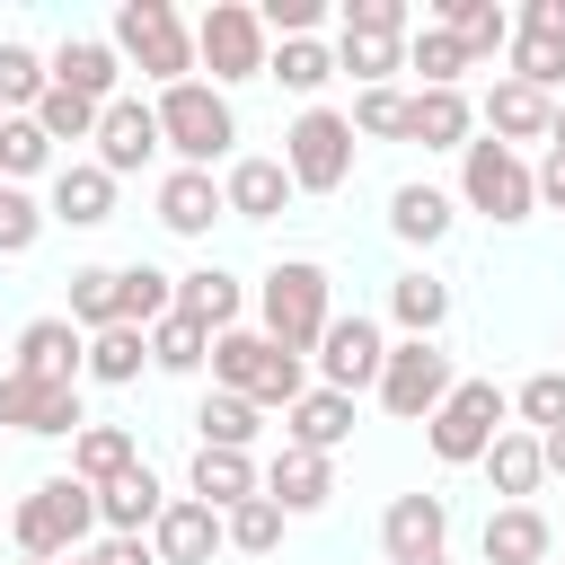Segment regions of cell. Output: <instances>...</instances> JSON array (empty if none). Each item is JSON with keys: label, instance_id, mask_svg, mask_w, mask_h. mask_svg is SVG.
<instances>
[{"label": "cell", "instance_id": "cell-1", "mask_svg": "<svg viewBox=\"0 0 565 565\" xmlns=\"http://www.w3.org/2000/svg\"><path fill=\"white\" fill-rule=\"evenodd\" d=\"M212 380H221L230 397H247L256 415H265V406H291V397H309L300 353H282L265 327H230V335H212Z\"/></svg>", "mask_w": 565, "mask_h": 565}, {"label": "cell", "instance_id": "cell-2", "mask_svg": "<svg viewBox=\"0 0 565 565\" xmlns=\"http://www.w3.org/2000/svg\"><path fill=\"white\" fill-rule=\"evenodd\" d=\"M106 44H115V62H132V71H141V79H159V88L194 79V26H185L168 0H124Z\"/></svg>", "mask_w": 565, "mask_h": 565}, {"label": "cell", "instance_id": "cell-3", "mask_svg": "<svg viewBox=\"0 0 565 565\" xmlns=\"http://www.w3.org/2000/svg\"><path fill=\"white\" fill-rule=\"evenodd\" d=\"M159 150H177L185 168H212V159H230V141H238V115H230V97L212 88V79H177V88H159Z\"/></svg>", "mask_w": 565, "mask_h": 565}, {"label": "cell", "instance_id": "cell-4", "mask_svg": "<svg viewBox=\"0 0 565 565\" xmlns=\"http://www.w3.org/2000/svg\"><path fill=\"white\" fill-rule=\"evenodd\" d=\"M256 309H265V335L282 344V353H318V335H327V265H309V256H282L265 282H256Z\"/></svg>", "mask_w": 565, "mask_h": 565}, {"label": "cell", "instance_id": "cell-5", "mask_svg": "<svg viewBox=\"0 0 565 565\" xmlns=\"http://www.w3.org/2000/svg\"><path fill=\"white\" fill-rule=\"evenodd\" d=\"M503 415H512V397H503L494 380H459V388L424 415V441H433V459H441V468H477V459L494 450Z\"/></svg>", "mask_w": 565, "mask_h": 565}, {"label": "cell", "instance_id": "cell-6", "mask_svg": "<svg viewBox=\"0 0 565 565\" xmlns=\"http://www.w3.org/2000/svg\"><path fill=\"white\" fill-rule=\"evenodd\" d=\"M88 530H97V494H88L79 477H44V486L18 503V521H9L18 556H79Z\"/></svg>", "mask_w": 565, "mask_h": 565}, {"label": "cell", "instance_id": "cell-7", "mask_svg": "<svg viewBox=\"0 0 565 565\" xmlns=\"http://www.w3.org/2000/svg\"><path fill=\"white\" fill-rule=\"evenodd\" d=\"M282 177L291 194H335L353 177V124L335 106H300V124L282 132Z\"/></svg>", "mask_w": 565, "mask_h": 565}, {"label": "cell", "instance_id": "cell-8", "mask_svg": "<svg viewBox=\"0 0 565 565\" xmlns=\"http://www.w3.org/2000/svg\"><path fill=\"white\" fill-rule=\"evenodd\" d=\"M265 26H256V9L247 0H212L203 18H194V62L212 71V88H238V79H265Z\"/></svg>", "mask_w": 565, "mask_h": 565}, {"label": "cell", "instance_id": "cell-9", "mask_svg": "<svg viewBox=\"0 0 565 565\" xmlns=\"http://www.w3.org/2000/svg\"><path fill=\"white\" fill-rule=\"evenodd\" d=\"M459 203L486 212V221H530V212H539L530 159L503 150V141H468V150H459Z\"/></svg>", "mask_w": 565, "mask_h": 565}, {"label": "cell", "instance_id": "cell-10", "mask_svg": "<svg viewBox=\"0 0 565 565\" xmlns=\"http://www.w3.org/2000/svg\"><path fill=\"white\" fill-rule=\"evenodd\" d=\"M450 388H459V371H450V353H441L433 335L388 344V362H380V406H388L397 424H424V415H433Z\"/></svg>", "mask_w": 565, "mask_h": 565}, {"label": "cell", "instance_id": "cell-11", "mask_svg": "<svg viewBox=\"0 0 565 565\" xmlns=\"http://www.w3.org/2000/svg\"><path fill=\"white\" fill-rule=\"evenodd\" d=\"M0 424L9 433H35V441H62L79 433V380H26V371H0Z\"/></svg>", "mask_w": 565, "mask_h": 565}, {"label": "cell", "instance_id": "cell-12", "mask_svg": "<svg viewBox=\"0 0 565 565\" xmlns=\"http://www.w3.org/2000/svg\"><path fill=\"white\" fill-rule=\"evenodd\" d=\"M380 362H388V344H380V327H371L362 309H353V318H327V335H318V371H327L335 397L380 388Z\"/></svg>", "mask_w": 565, "mask_h": 565}, {"label": "cell", "instance_id": "cell-13", "mask_svg": "<svg viewBox=\"0 0 565 565\" xmlns=\"http://www.w3.org/2000/svg\"><path fill=\"white\" fill-rule=\"evenodd\" d=\"M380 547H388V565H433L450 547V503L441 494H397L380 512Z\"/></svg>", "mask_w": 565, "mask_h": 565}, {"label": "cell", "instance_id": "cell-14", "mask_svg": "<svg viewBox=\"0 0 565 565\" xmlns=\"http://www.w3.org/2000/svg\"><path fill=\"white\" fill-rule=\"evenodd\" d=\"M44 79H53V88H71V97H88V106H115L124 62H115V44H106V35H62V44L44 53Z\"/></svg>", "mask_w": 565, "mask_h": 565}, {"label": "cell", "instance_id": "cell-15", "mask_svg": "<svg viewBox=\"0 0 565 565\" xmlns=\"http://www.w3.org/2000/svg\"><path fill=\"white\" fill-rule=\"evenodd\" d=\"M150 150H159V115H150L141 97L97 106V168H106V177H132Z\"/></svg>", "mask_w": 565, "mask_h": 565}, {"label": "cell", "instance_id": "cell-16", "mask_svg": "<svg viewBox=\"0 0 565 565\" xmlns=\"http://www.w3.org/2000/svg\"><path fill=\"white\" fill-rule=\"evenodd\" d=\"M44 221L106 230V221H115V177H106L97 159H62V168H53V203H44Z\"/></svg>", "mask_w": 565, "mask_h": 565}, {"label": "cell", "instance_id": "cell-17", "mask_svg": "<svg viewBox=\"0 0 565 565\" xmlns=\"http://www.w3.org/2000/svg\"><path fill=\"white\" fill-rule=\"evenodd\" d=\"M212 547H221V512L194 503V494H177V503L150 521V556H159V565H212Z\"/></svg>", "mask_w": 565, "mask_h": 565}, {"label": "cell", "instance_id": "cell-18", "mask_svg": "<svg viewBox=\"0 0 565 565\" xmlns=\"http://www.w3.org/2000/svg\"><path fill=\"white\" fill-rule=\"evenodd\" d=\"M477 547H486V565H547L556 556V530H547L539 503H494Z\"/></svg>", "mask_w": 565, "mask_h": 565}, {"label": "cell", "instance_id": "cell-19", "mask_svg": "<svg viewBox=\"0 0 565 565\" xmlns=\"http://www.w3.org/2000/svg\"><path fill=\"white\" fill-rule=\"evenodd\" d=\"M79 362H88V335L71 318H26L18 327V362L9 371H26V380H79Z\"/></svg>", "mask_w": 565, "mask_h": 565}, {"label": "cell", "instance_id": "cell-20", "mask_svg": "<svg viewBox=\"0 0 565 565\" xmlns=\"http://www.w3.org/2000/svg\"><path fill=\"white\" fill-rule=\"evenodd\" d=\"M433 26L468 53V62H494V53H512V9L503 0H441L433 9Z\"/></svg>", "mask_w": 565, "mask_h": 565}, {"label": "cell", "instance_id": "cell-21", "mask_svg": "<svg viewBox=\"0 0 565 565\" xmlns=\"http://www.w3.org/2000/svg\"><path fill=\"white\" fill-rule=\"evenodd\" d=\"M282 441H291V450H318V459L344 450V441H353V397H335V388L291 397V406H282Z\"/></svg>", "mask_w": 565, "mask_h": 565}, {"label": "cell", "instance_id": "cell-22", "mask_svg": "<svg viewBox=\"0 0 565 565\" xmlns=\"http://www.w3.org/2000/svg\"><path fill=\"white\" fill-rule=\"evenodd\" d=\"M335 494V468L318 459V450H274V468H265V503H282V521H300V512H318Z\"/></svg>", "mask_w": 565, "mask_h": 565}, {"label": "cell", "instance_id": "cell-23", "mask_svg": "<svg viewBox=\"0 0 565 565\" xmlns=\"http://www.w3.org/2000/svg\"><path fill=\"white\" fill-rule=\"evenodd\" d=\"M547 115H556V97H539V88H521V79H494V88H486V141H503V150L547 141Z\"/></svg>", "mask_w": 565, "mask_h": 565}, {"label": "cell", "instance_id": "cell-24", "mask_svg": "<svg viewBox=\"0 0 565 565\" xmlns=\"http://www.w3.org/2000/svg\"><path fill=\"white\" fill-rule=\"evenodd\" d=\"M468 132H477V106H468L459 88H415V97H406V141H424V150H468Z\"/></svg>", "mask_w": 565, "mask_h": 565}, {"label": "cell", "instance_id": "cell-25", "mask_svg": "<svg viewBox=\"0 0 565 565\" xmlns=\"http://www.w3.org/2000/svg\"><path fill=\"white\" fill-rule=\"evenodd\" d=\"M282 203H291L282 159H230V177H221V212L230 221H274Z\"/></svg>", "mask_w": 565, "mask_h": 565}, {"label": "cell", "instance_id": "cell-26", "mask_svg": "<svg viewBox=\"0 0 565 565\" xmlns=\"http://www.w3.org/2000/svg\"><path fill=\"white\" fill-rule=\"evenodd\" d=\"M159 512H168V494H159L150 459H141V468H124L115 486H97V521H106V539H141Z\"/></svg>", "mask_w": 565, "mask_h": 565}, {"label": "cell", "instance_id": "cell-27", "mask_svg": "<svg viewBox=\"0 0 565 565\" xmlns=\"http://www.w3.org/2000/svg\"><path fill=\"white\" fill-rule=\"evenodd\" d=\"M177 309H185L203 335H230V327H238V309H247V291H238V274L194 265V274H177Z\"/></svg>", "mask_w": 565, "mask_h": 565}, {"label": "cell", "instance_id": "cell-28", "mask_svg": "<svg viewBox=\"0 0 565 565\" xmlns=\"http://www.w3.org/2000/svg\"><path fill=\"white\" fill-rule=\"evenodd\" d=\"M159 221H168L177 238H212V221H221V185H212V168H177V177L159 185Z\"/></svg>", "mask_w": 565, "mask_h": 565}, {"label": "cell", "instance_id": "cell-29", "mask_svg": "<svg viewBox=\"0 0 565 565\" xmlns=\"http://www.w3.org/2000/svg\"><path fill=\"white\" fill-rule=\"evenodd\" d=\"M124 468H141V450H132V433L124 424H79L71 433V477L97 494V486H115Z\"/></svg>", "mask_w": 565, "mask_h": 565}, {"label": "cell", "instance_id": "cell-30", "mask_svg": "<svg viewBox=\"0 0 565 565\" xmlns=\"http://www.w3.org/2000/svg\"><path fill=\"white\" fill-rule=\"evenodd\" d=\"M477 468H486V486H494L503 503H530V494H539V477H547V459H539V433H512V424L494 433V450H486Z\"/></svg>", "mask_w": 565, "mask_h": 565}, {"label": "cell", "instance_id": "cell-31", "mask_svg": "<svg viewBox=\"0 0 565 565\" xmlns=\"http://www.w3.org/2000/svg\"><path fill=\"white\" fill-rule=\"evenodd\" d=\"M247 494H265V468H256L247 450H194V503L238 512Z\"/></svg>", "mask_w": 565, "mask_h": 565}, {"label": "cell", "instance_id": "cell-32", "mask_svg": "<svg viewBox=\"0 0 565 565\" xmlns=\"http://www.w3.org/2000/svg\"><path fill=\"white\" fill-rule=\"evenodd\" d=\"M141 362H150V335H141V327H97V335H88L79 380H97V388H132V380H141Z\"/></svg>", "mask_w": 565, "mask_h": 565}, {"label": "cell", "instance_id": "cell-33", "mask_svg": "<svg viewBox=\"0 0 565 565\" xmlns=\"http://www.w3.org/2000/svg\"><path fill=\"white\" fill-rule=\"evenodd\" d=\"M450 212H459V203H450L441 185H397V194H388V230H397L406 247H433V238H450Z\"/></svg>", "mask_w": 565, "mask_h": 565}, {"label": "cell", "instance_id": "cell-34", "mask_svg": "<svg viewBox=\"0 0 565 565\" xmlns=\"http://www.w3.org/2000/svg\"><path fill=\"white\" fill-rule=\"evenodd\" d=\"M388 309H397V327H406V335H441V327H450V282L415 265V274H397V282H388Z\"/></svg>", "mask_w": 565, "mask_h": 565}, {"label": "cell", "instance_id": "cell-35", "mask_svg": "<svg viewBox=\"0 0 565 565\" xmlns=\"http://www.w3.org/2000/svg\"><path fill=\"white\" fill-rule=\"evenodd\" d=\"M265 79H282L291 97H318V88L335 79V53H327L318 35H291V44H274V53H265Z\"/></svg>", "mask_w": 565, "mask_h": 565}, {"label": "cell", "instance_id": "cell-36", "mask_svg": "<svg viewBox=\"0 0 565 565\" xmlns=\"http://www.w3.org/2000/svg\"><path fill=\"white\" fill-rule=\"evenodd\" d=\"M79 335H97V327H124V291H115V265H79L71 274V309H62Z\"/></svg>", "mask_w": 565, "mask_h": 565}, {"label": "cell", "instance_id": "cell-37", "mask_svg": "<svg viewBox=\"0 0 565 565\" xmlns=\"http://www.w3.org/2000/svg\"><path fill=\"white\" fill-rule=\"evenodd\" d=\"M115 291H124V327H159L177 309V274L159 265H115Z\"/></svg>", "mask_w": 565, "mask_h": 565}, {"label": "cell", "instance_id": "cell-38", "mask_svg": "<svg viewBox=\"0 0 565 565\" xmlns=\"http://www.w3.org/2000/svg\"><path fill=\"white\" fill-rule=\"evenodd\" d=\"M194 433H203V450H247L265 424H256V406L247 397H230V388H212L203 406H194Z\"/></svg>", "mask_w": 565, "mask_h": 565}, {"label": "cell", "instance_id": "cell-39", "mask_svg": "<svg viewBox=\"0 0 565 565\" xmlns=\"http://www.w3.org/2000/svg\"><path fill=\"white\" fill-rule=\"evenodd\" d=\"M141 335H150V362H159V371H203V362H212V335H203L185 309H168V318L141 327Z\"/></svg>", "mask_w": 565, "mask_h": 565}, {"label": "cell", "instance_id": "cell-40", "mask_svg": "<svg viewBox=\"0 0 565 565\" xmlns=\"http://www.w3.org/2000/svg\"><path fill=\"white\" fill-rule=\"evenodd\" d=\"M221 547H238V556H274V547H282V503L247 494L238 512H221Z\"/></svg>", "mask_w": 565, "mask_h": 565}, {"label": "cell", "instance_id": "cell-41", "mask_svg": "<svg viewBox=\"0 0 565 565\" xmlns=\"http://www.w3.org/2000/svg\"><path fill=\"white\" fill-rule=\"evenodd\" d=\"M512 79L539 88V97H556V88H565V35H530V26H512Z\"/></svg>", "mask_w": 565, "mask_h": 565}, {"label": "cell", "instance_id": "cell-42", "mask_svg": "<svg viewBox=\"0 0 565 565\" xmlns=\"http://www.w3.org/2000/svg\"><path fill=\"white\" fill-rule=\"evenodd\" d=\"M335 71H353L362 88H388V71H406V35H344Z\"/></svg>", "mask_w": 565, "mask_h": 565}, {"label": "cell", "instance_id": "cell-43", "mask_svg": "<svg viewBox=\"0 0 565 565\" xmlns=\"http://www.w3.org/2000/svg\"><path fill=\"white\" fill-rule=\"evenodd\" d=\"M44 88H53L44 79V53L35 44H0V115H35Z\"/></svg>", "mask_w": 565, "mask_h": 565}, {"label": "cell", "instance_id": "cell-44", "mask_svg": "<svg viewBox=\"0 0 565 565\" xmlns=\"http://www.w3.org/2000/svg\"><path fill=\"white\" fill-rule=\"evenodd\" d=\"M406 71L424 79V88H459V71H468V53L441 35V26H415L406 35Z\"/></svg>", "mask_w": 565, "mask_h": 565}, {"label": "cell", "instance_id": "cell-45", "mask_svg": "<svg viewBox=\"0 0 565 565\" xmlns=\"http://www.w3.org/2000/svg\"><path fill=\"white\" fill-rule=\"evenodd\" d=\"M35 168H53V141L35 132V115H0V185H18Z\"/></svg>", "mask_w": 565, "mask_h": 565}, {"label": "cell", "instance_id": "cell-46", "mask_svg": "<svg viewBox=\"0 0 565 565\" xmlns=\"http://www.w3.org/2000/svg\"><path fill=\"white\" fill-rule=\"evenodd\" d=\"M35 132H44V141H97V106L71 97V88H44V97H35Z\"/></svg>", "mask_w": 565, "mask_h": 565}, {"label": "cell", "instance_id": "cell-47", "mask_svg": "<svg viewBox=\"0 0 565 565\" xmlns=\"http://www.w3.org/2000/svg\"><path fill=\"white\" fill-rule=\"evenodd\" d=\"M344 124H353V132H371V141H406V88H362Z\"/></svg>", "mask_w": 565, "mask_h": 565}, {"label": "cell", "instance_id": "cell-48", "mask_svg": "<svg viewBox=\"0 0 565 565\" xmlns=\"http://www.w3.org/2000/svg\"><path fill=\"white\" fill-rule=\"evenodd\" d=\"M512 415H521V433H556V424H565V371H539V380H521Z\"/></svg>", "mask_w": 565, "mask_h": 565}, {"label": "cell", "instance_id": "cell-49", "mask_svg": "<svg viewBox=\"0 0 565 565\" xmlns=\"http://www.w3.org/2000/svg\"><path fill=\"white\" fill-rule=\"evenodd\" d=\"M44 238V203L26 185H0V256H26Z\"/></svg>", "mask_w": 565, "mask_h": 565}, {"label": "cell", "instance_id": "cell-50", "mask_svg": "<svg viewBox=\"0 0 565 565\" xmlns=\"http://www.w3.org/2000/svg\"><path fill=\"white\" fill-rule=\"evenodd\" d=\"M344 35H415L406 0H344Z\"/></svg>", "mask_w": 565, "mask_h": 565}, {"label": "cell", "instance_id": "cell-51", "mask_svg": "<svg viewBox=\"0 0 565 565\" xmlns=\"http://www.w3.org/2000/svg\"><path fill=\"white\" fill-rule=\"evenodd\" d=\"M530 194H539V203H556V212H565V141H547V159H539V168H530Z\"/></svg>", "mask_w": 565, "mask_h": 565}, {"label": "cell", "instance_id": "cell-52", "mask_svg": "<svg viewBox=\"0 0 565 565\" xmlns=\"http://www.w3.org/2000/svg\"><path fill=\"white\" fill-rule=\"evenodd\" d=\"M512 26H530V35H565V0H521Z\"/></svg>", "mask_w": 565, "mask_h": 565}, {"label": "cell", "instance_id": "cell-53", "mask_svg": "<svg viewBox=\"0 0 565 565\" xmlns=\"http://www.w3.org/2000/svg\"><path fill=\"white\" fill-rule=\"evenodd\" d=\"M88 565H159V556H150V539H106V547H88Z\"/></svg>", "mask_w": 565, "mask_h": 565}, {"label": "cell", "instance_id": "cell-54", "mask_svg": "<svg viewBox=\"0 0 565 565\" xmlns=\"http://www.w3.org/2000/svg\"><path fill=\"white\" fill-rule=\"evenodd\" d=\"M539 459H547V477H565V424H556V433H539Z\"/></svg>", "mask_w": 565, "mask_h": 565}, {"label": "cell", "instance_id": "cell-55", "mask_svg": "<svg viewBox=\"0 0 565 565\" xmlns=\"http://www.w3.org/2000/svg\"><path fill=\"white\" fill-rule=\"evenodd\" d=\"M547 141H565V97H556V115H547Z\"/></svg>", "mask_w": 565, "mask_h": 565}, {"label": "cell", "instance_id": "cell-56", "mask_svg": "<svg viewBox=\"0 0 565 565\" xmlns=\"http://www.w3.org/2000/svg\"><path fill=\"white\" fill-rule=\"evenodd\" d=\"M18 565H62V556H18Z\"/></svg>", "mask_w": 565, "mask_h": 565}, {"label": "cell", "instance_id": "cell-57", "mask_svg": "<svg viewBox=\"0 0 565 565\" xmlns=\"http://www.w3.org/2000/svg\"><path fill=\"white\" fill-rule=\"evenodd\" d=\"M62 565H88V556H62Z\"/></svg>", "mask_w": 565, "mask_h": 565}, {"label": "cell", "instance_id": "cell-58", "mask_svg": "<svg viewBox=\"0 0 565 565\" xmlns=\"http://www.w3.org/2000/svg\"><path fill=\"white\" fill-rule=\"evenodd\" d=\"M433 565H450V556H433Z\"/></svg>", "mask_w": 565, "mask_h": 565}, {"label": "cell", "instance_id": "cell-59", "mask_svg": "<svg viewBox=\"0 0 565 565\" xmlns=\"http://www.w3.org/2000/svg\"><path fill=\"white\" fill-rule=\"evenodd\" d=\"M547 565H556V556H547Z\"/></svg>", "mask_w": 565, "mask_h": 565}]
</instances>
